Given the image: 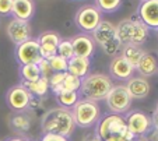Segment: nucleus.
I'll return each instance as SVG.
<instances>
[{
    "instance_id": "a211bd4d",
    "label": "nucleus",
    "mask_w": 158,
    "mask_h": 141,
    "mask_svg": "<svg viewBox=\"0 0 158 141\" xmlns=\"http://www.w3.org/2000/svg\"><path fill=\"white\" fill-rule=\"evenodd\" d=\"M34 11H35V7H34L32 0H13L11 14L17 20L28 21L34 15Z\"/></svg>"
},
{
    "instance_id": "c85d7f7f",
    "label": "nucleus",
    "mask_w": 158,
    "mask_h": 141,
    "mask_svg": "<svg viewBox=\"0 0 158 141\" xmlns=\"http://www.w3.org/2000/svg\"><path fill=\"white\" fill-rule=\"evenodd\" d=\"M46 60H48V63L53 73H66L67 71V60L60 57L59 54H55V56L49 57V59H46Z\"/></svg>"
},
{
    "instance_id": "9b49d317",
    "label": "nucleus",
    "mask_w": 158,
    "mask_h": 141,
    "mask_svg": "<svg viewBox=\"0 0 158 141\" xmlns=\"http://www.w3.org/2000/svg\"><path fill=\"white\" fill-rule=\"evenodd\" d=\"M7 35L14 43L20 45V43H24L28 39H31V27L28 21L13 18L7 25Z\"/></svg>"
},
{
    "instance_id": "a19ab883",
    "label": "nucleus",
    "mask_w": 158,
    "mask_h": 141,
    "mask_svg": "<svg viewBox=\"0 0 158 141\" xmlns=\"http://www.w3.org/2000/svg\"><path fill=\"white\" fill-rule=\"evenodd\" d=\"M141 2H144V0H141Z\"/></svg>"
},
{
    "instance_id": "2eb2a0df",
    "label": "nucleus",
    "mask_w": 158,
    "mask_h": 141,
    "mask_svg": "<svg viewBox=\"0 0 158 141\" xmlns=\"http://www.w3.org/2000/svg\"><path fill=\"white\" fill-rule=\"evenodd\" d=\"M91 38H93V41L95 43L104 46V45H106L108 42H110L112 39L116 38V27L110 21L102 20L98 27L95 28V31L93 32Z\"/></svg>"
},
{
    "instance_id": "0eeeda50",
    "label": "nucleus",
    "mask_w": 158,
    "mask_h": 141,
    "mask_svg": "<svg viewBox=\"0 0 158 141\" xmlns=\"http://www.w3.org/2000/svg\"><path fill=\"white\" fill-rule=\"evenodd\" d=\"M125 122L127 130L134 137H144L152 129L151 117L140 111H133L127 113L125 117Z\"/></svg>"
},
{
    "instance_id": "39448f33",
    "label": "nucleus",
    "mask_w": 158,
    "mask_h": 141,
    "mask_svg": "<svg viewBox=\"0 0 158 141\" xmlns=\"http://www.w3.org/2000/svg\"><path fill=\"white\" fill-rule=\"evenodd\" d=\"M131 101L133 99L130 98L125 85H114L110 88L109 92H108L106 98H105L108 109L112 113H116V115L127 113L131 106Z\"/></svg>"
},
{
    "instance_id": "473e14b6",
    "label": "nucleus",
    "mask_w": 158,
    "mask_h": 141,
    "mask_svg": "<svg viewBox=\"0 0 158 141\" xmlns=\"http://www.w3.org/2000/svg\"><path fill=\"white\" fill-rule=\"evenodd\" d=\"M41 141H69V137H63L59 134H44Z\"/></svg>"
},
{
    "instance_id": "9d476101",
    "label": "nucleus",
    "mask_w": 158,
    "mask_h": 141,
    "mask_svg": "<svg viewBox=\"0 0 158 141\" xmlns=\"http://www.w3.org/2000/svg\"><path fill=\"white\" fill-rule=\"evenodd\" d=\"M139 20L148 30H158V0H144L137 10Z\"/></svg>"
},
{
    "instance_id": "f704fd0d",
    "label": "nucleus",
    "mask_w": 158,
    "mask_h": 141,
    "mask_svg": "<svg viewBox=\"0 0 158 141\" xmlns=\"http://www.w3.org/2000/svg\"><path fill=\"white\" fill-rule=\"evenodd\" d=\"M83 141H102V140L99 138V135L97 133H93V134H87L83 138Z\"/></svg>"
},
{
    "instance_id": "7c9ffc66",
    "label": "nucleus",
    "mask_w": 158,
    "mask_h": 141,
    "mask_svg": "<svg viewBox=\"0 0 158 141\" xmlns=\"http://www.w3.org/2000/svg\"><path fill=\"white\" fill-rule=\"evenodd\" d=\"M38 67H39V71H41V77L48 78V80L52 77L53 71H52V69H51V66H49V63H48V60L46 59H42L41 63L38 64Z\"/></svg>"
},
{
    "instance_id": "c9c22d12",
    "label": "nucleus",
    "mask_w": 158,
    "mask_h": 141,
    "mask_svg": "<svg viewBox=\"0 0 158 141\" xmlns=\"http://www.w3.org/2000/svg\"><path fill=\"white\" fill-rule=\"evenodd\" d=\"M151 123L154 129H158V112L157 111H154V113L151 116Z\"/></svg>"
},
{
    "instance_id": "b1692460",
    "label": "nucleus",
    "mask_w": 158,
    "mask_h": 141,
    "mask_svg": "<svg viewBox=\"0 0 158 141\" xmlns=\"http://www.w3.org/2000/svg\"><path fill=\"white\" fill-rule=\"evenodd\" d=\"M23 85L27 88L31 95H35L36 98H41V96H44L45 94L48 92L49 80L41 77L39 80H36V81H34V83H23Z\"/></svg>"
},
{
    "instance_id": "4be33fe9",
    "label": "nucleus",
    "mask_w": 158,
    "mask_h": 141,
    "mask_svg": "<svg viewBox=\"0 0 158 141\" xmlns=\"http://www.w3.org/2000/svg\"><path fill=\"white\" fill-rule=\"evenodd\" d=\"M144 52L140 46H136V45H123V49H122V54L120 56L127 62L129 64L136 69V66L139 64L140 59L143 57Z\"/></svg>"
},
{
    "instance_id": "2f4dec72",
    "label": "nucleus",
    "mask_w": 158,
    "mask_h": 141,
    "mask_svg": "<svg viewBox=\"0 0 158 141\" xmlns=\"http://www.w3.org/2000/svg\"><path fill=\"white\" fill-rule=\"evenodd\" d=\"M13 0H0V15L11 14Z\"/></svg>"
},
{
    "instance_id": "6ab92c4d",
    "label": "nucleus",
    "mask_w": 158,
    "mask_h": 141,
    "mask_svg": "<svg viewBox=\"0 0 158 141\" xmlns=\"http://www.w3.org/2000/svg\"><path fill=\"white\" fill-rule=\"evenodd\" d=\"M147 36H148V28L140 20H131L129 45L141 46L147 41Z\"/></svg>"
},
{
    "instance_id": "cd10ccee",
    "label": "nucleus",
    "mask_w": 158,
    "mask_h": 141,
    "mask_svg": "<svg viewBox=\"0 0 158 141\" xmlns=\"http://www.w3.org/2000/svg\"><path fill=\"white\" fill-rule=\"evenodd\" d=\"M57 54L63 59H66L69 62L73 56H74V49H73V45H72V41L70 39H62L57 46Z\"/></svg>"
},
{
    "instance_id": "4468645a",
    "label": "nucleus",
    "mask_w": 158,
    "mask_h": 141,
    "mask_svg": "<svg viewBox=\"0 0 158 141\" xmlns=\"http://www.w3.org/2000/svg\"><path fill=\"white\" fill-rule=\"evenodd\" d=\"M133 71H134V67L131 64H129L122 56L114 57L109 64L110 75L114 78H116V80H120V81H125V80L131 78Z\"/></svg>"
},
{
    "instance_id": "e433bc0d",
    "label": "nucleus",
    "mask_w": 158,
    "mask_h": 141,
    "mask_svg": "<svg viewBox=\"0 0 158 141\" xmlns=\"http://www.w3.org/2000/svg\"><path fill=\"white\" fill-rule=\"evenodd\" d=\"M6 141H32L31 138H27V137H13V138H9Z\"/></svg>"
},
{
    "instance_id": "6e6552de",
    "label": "nucleus",
    "mask_w": 158,
    "mask_h": 141,
    "mask_svg": "<svg viewBox=\"0 0 158 141\" xmlns=\"http://www.w3.org/2000/svg\"><path fill=\"white\" fill-rule=\"evenodd\" d=\"M15 57H17V60L20 62L21 66H25V64H39L41 60L44 59L36 39H28L27 42L17 45Z\"/></svg>"
},
{
    "instance_id": "ea45409f",
    "label": "nucleus",
    "mask_w": 158,
    "mask_h": 141,
    "mask_svg": "<svg viewBox=\"0 0 158 141\" xmlns=\"http://www.w3.org/2000/svg\"><path fill=\"white\" fill-rule=\"evenodd\" d=\"M155 111H157V112H158V103H157V108H155Z\"/></svg>"
},
{
    "instance_id": "58836bf2",
    "label": "nucleus",
    "mask_w": 158,
    "mask_h": 141,
    "mask_svg": "<svg viewBox=\"0 0 158 141\" xmlns=\"http://www.w3.org/2000/svg\"><path fill=\"white\" fill-rule=\"evenodd\" d=\"M133 141H147V140H146V137H140V140H136V138H134Z\"/></svg>"
},
{
    "instance_id": "79ce46f5",
    "label": "nucleus",
    "mask_w": 158,
    "mask_h": 141,
    "mask_svg": "<svg viewBox=\"0 0 158 141\" xmlns=\"http://www.w3.org/2000/svg\"><path fill=\"white\" fill-rule=\"evenodd\" d=\"M77 2H80V0H77Z\"/></svg>"
},
{
    "instance_id": "f03ea898",
    "label": "nucleus",
    "mask_w": 158,
    "mask_h": 141,
    "mask_svg": "<svg viewBox=\"0 0 158 141\" xmlns=\"http://www.w3.org/2000/svg\"><path fill=\"white\" fill-rule=\"evenodd\" d=\"M112 87H114V84H112V78L109 75L102 74V73H93L81 80L78 94L84 99L99 102V101H104L106 98L108 92Z\"/></svg>"
},
{
    "instance_id": "f3484780",
    "label": "nucleus",
    "mask_w": 158,
    "mask_h": 141,
    "mask_svg": "<svg viewBox=\"0 0 158 141\" xmlns=\"http://www.w3.org/2000/svg\"><path fill=\"white\" fill-rule=\"evenodd\" d=\"M89 66H91L89 59L73 56L72 59L67 62V73L74 75V77H77V78H80V80H83L84 77L88 75Z\"/></svg>"
},
{
    "instance_id": "20e7f679",
    "label": "nucleus",
    "mask_w": 158,
    "mask_h": 141,
    "mask_svg": "<svg viewBox=\"0 0 158 141\" xmlns=\"http://www.w3.org/2000/svg\"><path fill=\"white\" fill-rule=\"evenodd\" d=\"M72 116L74 124L81 129H89L95 126L101 119V108L98 102L88 99H78V102L72 108Z\"/></svg>"
},
{
    "instance_id": "72a5a7b5",
    "label": "nucleus",
    "mask_w": 158,
    "mask_h": 141,
    "mask_svg": "<svg viewBox=\"0 0 158 141\" xmlns=\"http://www.w3.org/2000/svg\"><path fill=\"white\" fill-rule=\"evenodd\" d=\"M144 137H146L147 141H158V129H154V127H152Z\"/></svg>"
},
{
    "instance_id": "1a4fd4ad",
    "label": "nucleus",
    "mask_w": 158,
    "mask_h": 141,
    "mask_svg": "<svg viewBox=\"0 0 158 141\" xmlns=\"http://www.w3.org/2000/svg\"><path fill=\"white\" fill-rule=\"evenodd\" d=\"M31 99H32V95L28 92V90L23 84L10 88L6 94L7 105H9L10 109H13L15 112H23L25 109H28Z\"/></svg>"
},
{
    "instance_id": "393cba45",
    "label": "nucleus",
    "mask_w": 158,
    "mask_h": 141,
    "mask_svg": "<svg viewBox=\"0 0 158 141\" xmlns=\"http://www.w3.org/2000/svg\"><path fill=\"white\" fill-rule=\"evenodd\" d=\"M20 74H21V78H23V83H34L41 78V71H39L38 64L21 66Z\"/></svg>"
},
{
    "instance_id": "f257e3e1",
    "label": "nucleus",
    "mask_w": 158,
    "mask_h": 141,
    "mask_svg": "<svg viewBox=\"0 0 158 141\" xmlns=\"http://www.w3.org/2000/svg\"><path fill=\"white\" fill-rule=\"evenodd\" d=\"M41 129L44 134H59L69 137L74 131L76 124L73 120L72 112L64 108H52L45 112L41 120Z\"/></svg>"
},
{
    "instance_id": "aec40b11",
    "label": "nucleus",
    "mask_w": 158,
    "mask_h": 141,
    "mask_svg": "<svg viewBox=\"0 0 158 141\" xmlns=\"http://www.w3.org/2000/svg\"><path fill=\"white\" fill-rule=\"evenodd\" d=\"M136 70L141 74V77H151V75H154L158 71L157 57L152 53H146L144 52L143 57H141L139 64L136 66Z\"/></svg>"
},
{
    "instance_id": "c756f323",
    "label": "nucleus",
    "mask_w": 158,
    "mask_h": 141,
    "mask_svg": "<svg viewBox=\"0 0 158 141\" xmlns=\"http://www.w3.org/2000/svg\"><path fill=\"white\" fill-rule=\"evenodd\" d=\"M122 46H123L122 43H120L116 38H115V39H112L110 42H108L106 45L102 46V49H104V52L106 54H109V56H114V54H116L118 52H119V49L122 48Z\"/></svg>"
},
{
    "instance_id": "a878e982",
    "label": "nucleus",
    "mask_w": 158,
    "mask_h": 141,
    "mask_svg": "<svg viewBox=\"0 0 158 141\" xmlns=\"http://www.w3.org/2000/svg\"><path fill=\"white\" fill-rule=\"evenodd\" d=\"M80 94L78 92H60L56 94V102L60 108L70 109L78 102Z\"/></svg>"
},
{
    "instance_id": "dca6fc26",
    "label": "nucleus",
    "mask_w": 158,
    "mask_h": 141,
    "mask_svg": "<svg viewBox=\"0 0 158 141\" xmlns=\"http://www.w3.org/2000/svg\"><path fill=\"white\" fill-rule=\"evenodd\" d=\"M125 87L131 99H143L150 94V83L144 77L129 78Z\"/></svg>"
},
{
    "instance_id": "5701e85b",
    "label": "nucleus",
    "mask_w": 158,
    "mask_h": 141,
    "mask_svg": "<svg viewBox=\"0 0 158 141\" xmlns=\"http://www.w3.org/2000/svg\"><path fill=\"white\" fill-rule=\"evenodd\" d=\"M9 126L13 130L20 133H27L31 129V119L25 113H17L13 115L9 120Z\"/></svg>"
},
{
    "instance_id": "7ed1b4c3",
    "label": "nucleus",
    "mask_w": 158,
    "mask_h": 141,
    "mask_svg": "<svg viewBox=\"0 0 158 141\" xmlns=\"http://www.w3.org/2000/svg\"><path fill=\"white\" fill-rule=\"evenodd\" d=\"M95 133L99 135V138H101L102 141L109 137H115V135H120V137H123L126 141H133L134 138H136L127 130L125 117L120 116V115H116V113L106 115L104 119H99L98 124H97Z\"/></svg>"
},
{
    "instance_id": "412c9836",
    "label": "nucleus",
    "mask_w": 158,
    "mask_h": 141,
    "mask_svg": "<svg viewBox=\"0 0 158 141\" xmlns=\"http://www.w3.org/2000/svg\"><path fill=\"white\" fill-rule=\"evenodd\" d=\"M80 85H81V80L74 75L69 74L66 71L64 75H63V80L56 88L52 90V92L56 95V94H60V92H78L80 90Z\"/></svg>"
},
{
    "instance_id": "ddd939ff",
    "label": "nucleus",
    "mask_w": 158,
    "mask_h": 141,
    "mask_svg": "<svg viewBox=\"0 0 158 141\" xmlns=\"http://www.w3.org/2000/svg\"><path fill=\"white\" fill-rule=\"evenodd\" d=\"M70 41H72L73 49H74V56L85 57V59H89L93 56L94 49H95V42L93 41L91 36H88L87 34H80V35L73 36Z\"/></svg>"
},
{
    "instance_id": "f8f14e48",
    "label": "nucleus",
    "mask_w": 158,
    "mask_h": 141,
    "mask_svg": "<svg viewBox=\"0 0 158 141\" xmlns=\"http://www.w3.org/2000/svg\"><path fill=\"white\" fill-rule=\"evenodd\" d=\"M36 41H38L42 57L49 59V57L57 54V46H59L62 38L59 34L53 32V31H48V32H42Z\"/></svg>"
},
{
    "instance_id": "4c0bfd02",
    "label": "nucleus",
    "mask_w": 158,
    "mask_h": 141,
    "mask_svg": "<svg viewBox=\"0 0 158 141\" xmlns=\"http://www.w3.org/2000/svg\"><path fill=\"white\" fill-rule=\"evenodd\" d=\"M104 141H126V140L123 137H120V135H115V137H109Z\"/></svg>"
},
{
    "instance_id": "423d86ee",
    "label": "nucleus",
    "mask_w": 158,
    "mask_h": 141,
    "mask_svg": "<svg viewBox=\"0 0 158 141\" xmlns=\"http://www.w3.org/2000/svg\"><path fill=\"white\" fill-rule=\"evenodd\" d=\"M102 21L101 11L95 6H83L74 17V22L81 31L93 34Z\"/></svg>"
},
{
    "instance_id": "bb28decb",
    "label": "nucleus",
    "mask_w": 158,
    "mask_h": 141,
    "mask_svg": "<svg viewBox=\"0 0 158 141\" xmlns=\"http://www.w3.org/2000/svg\"><path fill=\"white\" fill-rule=\"evenodd\" d=\"M122 4V0H95V7L99 11L104 13H114Z\"/></svg>"
}]
</instances>
